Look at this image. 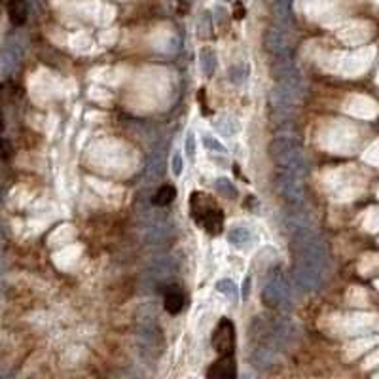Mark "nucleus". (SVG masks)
<instances>
[{
	"label": "nucleus",
	"instance_id": "obj_1",
	"mask_svg": "<svg viewBox=\"0 0 379 379\" xmlns=\"http://www.w3.org/2000/svg\"><path fill=\"white\" fill-rule=\"evenodd\" d=\"M270 157L283 173L300 174L305 171L304 154H302V146L296 139H292L289 135H280L275 137L270 144Z\"/></svg>",
	"mask_w": 379,
	"mask_h": 379
},
{
	"label": "nucleus",
	"instance_id": "obj_2",
	"mask_svg": "<svg viewBox=\"0 0 379 379\" xmlns=\"http://www.w3.org/2000/svg\"><path fill=\"white\" fill-rule=\"evenodd\" d=\"M190 216L211 235H218L224 228V215L216 201L203 192L190 196Z\"/></svg>",
	"mask_w": 379,
	"mask_h": 379
},
{
	"label": "nucleus",
	"instance_id": "obj_3",
	"mask_svg": "<svg viewBox=\"0 0 379 379\" xmlns=\"http://www.w3.org/2000/svg\"><path fill=\"white\" fill-rule=\"evenodd\" d=\"M262 302L277 311H289L292 307V294L289 289V280L280 270H273L265 280L262 290Z\"/></svg>",
	"mask_w": 379,
	"mask_h": 379
},
{
	"label": "nucleus",
	"instance_id": "obj_4",
	"mask_svg": "<svg viewBox=\"0 0 379 379\" xmlns=\"http://www.w3.org/2000/svg\"><path fill=\"white\" fill-rule=\"evenodd\" d=\"M213 347L218 354H233L235 351V326L230 319H222L213 332Z\"/></svg>",
	"mask_w": 379,
	"mask_h": 379
},
{
	"label": "nucleus",
	"instance_id": "obj_5",
	"mask_svg": "<svg viewBox=\"0 0 379 379\" xmlns=\"http://www.w3.org/2000/svg\"><path fill=\"white\" fill-rule=\"evenodd\" d=\"M277 188H279L280 198L285 199L287 205H298L302 198H304V192H302V182L298 174L283 173L277 181Z\"/></svg>",
	"mask_w": 379,
	"mask_h": 379
},
{
	"label": "nucleus",
	"instance_id": "obj_6",
	"mask_svg": "<svg viewBox=\"0 0 379 379\" xmlns=\"http://www.w3.org/2000/svg\"><path fill=\"white\" fill-rule=\"evenodd\" d=\"M235 376H237V366L233 354H220V358L207 371L209 379H233Z\"/></svg>",
	"mask_w": 379,
	"mask_h": 379
},
{
	"label": "nucleus",
	"instance_id": "obj_7",
	"mask_svg": "<svg viewBox=\"0 0 379 379\" xmlns=\"http://www.w3.org/2000/svg\"><path fill=\"white\" fill-rule=\"evenodd\" d=\"M21 61V48L16 40H6L2 46V65L6 70H14Z\"/></svg>",
	"mask_w": 379,
	"mask_h": 379
},
{
	"label": "nucleus",
	"instance_id": "obj_8",
	"mask_svg": "<svg viewBox=\"0 0 379 379\" xmlns=\"http://www.w3.org/2000/svg\"><path fill=\"white\" fill-rule=\"evenodd\" d=\"M164 307L167 313H181L182 307H184V294H182V290H179V287H169V289L165 290Z\"/></svg>",
	"mask_w": 379,
	"mask_h": 379
},
{
	"label": "nucleus",
	"instance_id": "obj_9",
	"mask_svg": "<svg viewBox=\"0 0 379 379\" xmlns=\"http://www.w3.org/2000/svg\"><path fill=\"white\" fill-rule=\"evenodd\" d=\"M8 16L10 21L16 27L25 25L27 17H29L27 0H8Z\"/></svg>",
	"mask_w": 379,
	"mask_h": 379
},
{
	"label": "nucleus",
	"instance_id": "obj_10",
	"mask_svg": "<svg viewBox=\"0 0 379 379\" xmlns=\"http://www.w3.org/2000/svg\"><path fill=\"white\" fill-rule=\"evenodd\" d=\"M254 239V233L245 228V226H233L230 231H228V241H230L233 247L237 248H247Z\"/></svg>",
	"mask_w": 379,
	"mask_h": 379
},
{
	"label": "nucleus",
	"instance_id": "obj_11",
	"mask_svg": "<svg viewBox=\"0 0 379 379\" xmlns=\"http://www.w3.org/2000/svg\"><path fill=\"white\" fill-rule=\"evenodd\" d=\"M164 148H154L146 161V173L148 179H157L159 174H164Z\"/></svg>",
	"mask_w": 379,
	"mask_h": 379
},
{
	"label": "nucleus",
	"instance_id": "obj_12",
	"mask_svg": "<svg viewBox=\"0 0 379 379\" xmlns=\"http://www.w3.org/2000/svg\"><path fill=\"white\" fill-rule=\"evenodd\" d=\"M199 66H201V73L207 78L215 75L216 70V53L211 48H203L199 51Z\"/></svg>",
	"mask_w": 379,
	"mask_h": 379
},
{
	"label": "nucleus",
	"instance_id": "obj_13",
	"mask_svg": "<svg viewBox=\"0 0 379 379\" xmlns=\"http://www.w3.org/2000/svg\"><path fill=\"white\" fill-rule=\"evenodd\" d=\"M215 127L218 129V131L222 133V135H226V137H233V135L241 129L239 122L230 114L220 116V118L215 122Z\"/></svg>",
	"mask_w": 379,
	"mask_h": 379
},
{
	"label": "nucleus",
	"instance_id": "obj_14",
	"mask_svg": "<svg viewBox=\"0 0 379 379\" xmlns=\"http://www.w3.org/2000/svg\"><path fill=\"white\" fill-rule=\"evenodd\" d=\"M177 198V188L171 186V184H164L161 188L157 190L156 194H154V199H152V203L157 207H165L169 205L173 199Z\"/></svg>",
	"mask_w": 379,
	"mask_h": 379
},
{
	"label": "nucleus",
	"instance_id": "obj_15",
	"mask_svg": "<svg viewBox=\"0 0 379 379\" xmlns=\"http://www.w3.org/2000/svg\"><path fill=\"white\" fill-rule=\"evenodd\" d=\"M216 290H218L222 296L231 300V302H235V300L239 298V289H237V285H235L231 279L218 280V283H216Z\"/></svg>",
	"mask_w": 379,
	"mask_h": 379
},
{
	"label": "nucleus",
	"instance_id": "obj_16",
	"mask_svg": "<svg viewBox=\"0 0 379 379\" xmlns=\"http://www.w3.org/2000/svg\"><path fill=\"white\" fill-rule=\"evenodd\" d=\"M215 188L218 190V194H222L224 198L237 199V188H235L233 182H230L228 179H216Z\"/></svg>",
	"mask_w": 379,
	"mask_h": 379
},
{
	"label": "nucleus",
	"instance_id": "obj_17",
	"mask_svg": "<svg viewBox=\"0 0 379 379\" xmlns=\"http://www.w3.org/2000/svg\"><path fill=\"white\" fill-rule=\"evenodd\" d=\"M203 146L207 148V152H213V154H218V156H226L228 154V148L224 146L222 142L216 137H211V135L203 137Z\"/></svg>",
	"mask_w": 379,
	"mask_h": 379
},
{
	"label": "nucleus",
	"instance_id": "obj_18",
	"mask_svg": "<svg viewBox=\"0 0 379 379\" xmlns=\"http://www.w3.org/2000/svg\"><path fill=\"white\" fill-rule=\"evenodd\" d=\"M247 78V66L245 65H233L230 70V80L233 83H243Z\"/></svg>",
	"mask_w": 379,
	"mask_h": 379
},
{
	"label": "nucleus",
	"instance_id": "obj_19",
	"mask_svg": "<svg viewBox=\"0 0 379 379\" xmlns=\"http://www.w3.org/2000/svg\"><path fill=\"white\" fill-rule=\"evenodd\" d=\"M171 167H173L174 177H181L182 169H184V159H182L181 152H174L173 157H171Z\"/></svg>",
	"mask_w": 379,
	"mask_h": 379
},
{
	"label": "nucleus",
	"instance_id": "obj_20",
	"mask_svg": "<svg viewBox=\"0 0 379 379\" xmlns=\"http://www.w3.org/2000/svg\"><path fill=\"white\" fill-rule=\"evenodd\" d=\"M14 154V148L10 144V140H6L4 137H0V159H10Z\"/></svg>",
	"mask_w": 379,
	"mask_h": 379
},
{
	"label": "nucleus",
	"instance_id": "obj_21",
	"mask_svg": "<svg viewBox=\"0 0 379 379\" xmlns=\"http://www.w3.org/2000/svg\"><path fill=\"white\" fill-rule=\"evenodd\" d=\"M186 154L190 157L196 156V135H194V131L186 133Z\"/></svg>",
	"mask_w": 379,
	"mask_h": 379
},
{
	"label": "nucleus",
	"instance_id": "obj_22",
	"mask_svg": "<svg viewBox=\"0 0 379 379\" xmlns=\"http://www.w3.org/2000/svg\"><path fill=\"white\" fill-rule=\"evenodd\" d=\"M4 127V124H2V112H0V129Z\"/></svg>",
	"mask_w": 379,
	"mask_h": 379
}]
</instances>
